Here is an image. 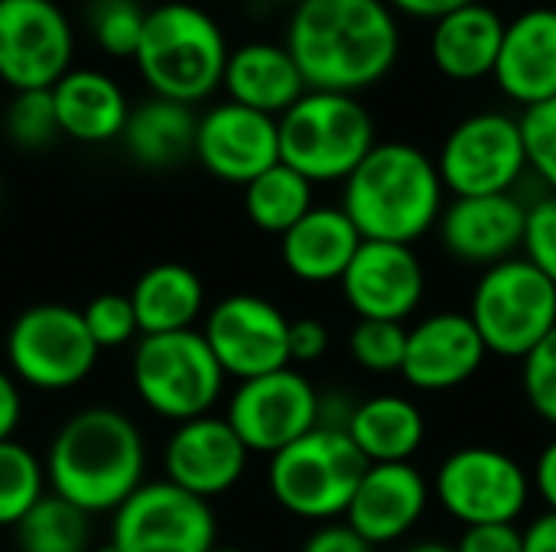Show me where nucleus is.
Listing matches in <instances>:
<instances>
[{
    "label": "nucleus",
    "instance_id": "1",
    "mask_svg": "<svg viewBox=\"0 0 556 552\" xmlns=\"http://www.w3.org/2000/svg\"><path fill=\"white\" fill-rule=\"evenodd\" d=\"M283 46L309 91L358 94L397 65L401 20L388 0H300Z\"/></svg>",
    "mask_w": 556,
    "mask_h": 552
},
{
    "label": "nucleus",
    "instance_id": "2",
    "mask_svg": "<svg viewBox=\"0 0 556 552\" xmlns=\"http://www.w3.org/2000/svg\"><path fill=\"white\" fill-rule=\"evenodd\" d=\"M147 439L114 407H85L52 436L46 452L49 495L85 514H114L147 478Z\"/></svg>",
    "mask_w": 556,
    "mask_h": 552
},
{
    "label": "nucleus",
    "instance_id": "3",
    "mask_svg": "<svg viewBox=\"0 0 556 552\" xmlns=\"http://www.w3.org/2000/svg\"><path fill=\"white\" fill-rule=\"evenodd\" d=\"M443 208L446 185L437 159L414 143H375V150L342 182V211L365 241L414 247L440 224Z\"/></svg>",
    "mask_w": 556,
    "mask_h": 552
},
{
    "label": "nucleus",
    "instance_id": "4",
    "mask_svg": "<svg viewBox=\"0 0 556 552\" xmlns=\"http://www.w3.org/2000/svg\"><path fill=\"white\" fill-rule=\"evenodd\" d=\"M228 55L225 29L205 7L169 0L147 10L134 62L156 98L195 107L222 88Z\"/></svg>",
    "mask_w": 556,
    "mask_h": 552
},
{
    "label": "nucleus",
    "instance_id": "5",
    "mask_svg": "<svg viewBox=\"0 0 556 552\" xmlns=\"http://www.w3.org/2000/svg\"><path fill=\"white\" fill-rule=\"evenodd\" d=\"M277 127L280 163L313 185L345 182L378 143L368 107L355 94L339 91H306L277 117Z\"/></svg>",
    "mask_w": 556,
    "mask_h": 552
},
{
    "label": "nucleus",
    "instance_id": "6",
    "mask_svg": "<svg viewBox=\"0 0 556 552\" xmlns=\"http://www.w3.org/2000/svg\"><path fill=\"white\" fill-rule=\"evenodd\" d=\"M368 462L355 449L345 429L316 426L293 446L270 455L267 488L270 498L300 521L332 524L349 514L355 488Z\"/></svg>",
    "mask_w": 556,
    "mask_h": 552
},
{
    "label": "nucleus",
    "instance_id": "7",
    "mask_svg": "<svg viewBox=\"0 0 556 552\" xmlns=\"http://www.w3.org/2000/svg\"><path fill=\"white\" fill-rule=\"evenodd\" d=\"M225 371L202 329L143 335L130 355L137 400L160 420L179 426L208 416L225 394Z\"/></svg>",
    "mask_w": 556,
    "mask_h": 552
},
{
    "label": "nucleus",
    "instance_id": "8",
    "mask_svg": "<svg viewBox=\"0 0 556 552\" xmlns=\"http://www.w3.org/2000/svg\"><path fill=\"white\" fill-rule=\"evenodd\" d=\"M469 319L489 355L525 361L556 329V283L528 257L495 264L472 290Z\"/></svg>",
    "mask_w": 556,
    "mask_h": 552
},
{
    "label": "nucleus",
    "instance_id": "9",
    "mask_svg": "<svg viewBox=\"0 0 556 552\" xmlns=\"http://www.w3.org/2000/svg\"><path fill=\"white\" fill-rule=\"evenodd\" d=\"M7 371L33 390L62 394L85 384L98 364L81 309L62 303H39L23 309L7 332Z\"/></svg>",
    "mask_w": 556,
    "mask_h": 552
},
{
    "label": "nucleus",
    "instance_id": "10",
    "mask_svg": "<svg viewBox=\"0 0 556 552\" xmlns=\"http://www.w3.org/2000/svg\"><path fill=\"white\" fill-rule=\"evenodd\" d=\"M531 472L495 446H463L450 452L433 475L437 504L469 527L518 524L531 504Z\"/></svg>",
    "mask_w": 556,
    "mask_h": 552
},
{
    "label": "nucleus",
    "instance_id": "11",
    "mask_svg": "<svg viewBox=\"0 0 556 552\" xmlns=\"http://www.w3.org/2000/svg\"><path fill=\"white\" fill-rule=\"evenodd\" d=\"M437 169L453 198L515 192L531 169L521 117L505 111H479L463 117L446 133Z\"/></svg>",
    "mask_w": 556,
    "mask_h": 552
},
{
    "label": "nucleus",
    "instance_id": "12",
    "mask_svg": "<svg viewBox=\"0 0 556 552\" xmlns=\"http://www.w3.org/2000/svg\"><path fill=\"white\" fill-rule=\"evenodd\" d=\"M218 521L208 501L173 482H143L114 514L98 552H212Z\"/></svg>",
    "mask_w": 556,
    "mask_h": 552
},
{
    "label": "nucleus",
    "instance_id": "13",
    "mask_svg": "<svg viewBox=\"0 0 556 552\" xmlns=\"http://www.w3.org/2000/svg\"><path fill=\"white\" fill-rule=\"evenodd\" d=\"M323 394L293 364L264 377L241 381L231 397L225 420L251 455H277L319 426Z\"/></svg>",
    "mask_w": 556,
    "mask_h": 552
},
{
    "label": "nucleus",
    "instance_id": "14",
    "mask_svg": "<svg viewBox=\"0 0 556 552\" xmlns=\"http://www.w3.org/2000/svg\"><path fill=\"white\" fill-rule=\"evenodd\" d=\"M202 335L225 377L251 381L290 368V319L254 293H231L205 312Z\"/></svg>",
    "mask_w": 556,
    "mask_h": 552
},
{
    "label": "nucleus",
    "instance_id": "15",
    "mask_svg": "<svg viewBox=\"0 0 556 552\" xmlns=\"http://www.w3.org/2000/svg\"><path fill=\"white\" fill-rule=\"evenodd\" d=\"M75 59L72 23L55 0H0V81L52 88Z\"/></svg>",
    "mask_w": 556,
    "mask_h": 552
},
{
    "label": "nucleus",
    "instance_id": "16",
    "mask_svg": "<svg viewBox=\"0 0 556 552\" xmlns=\"http://www.w3.org/2000/svg\"><path fill=\"white\" fill-rule=\"evenodd\" d=\"M339 286L358 319L407 322L427 296V270L407 244L362 241Z\"/></svg>",
    "mask_w": 556,
    "mask_h": 552
},
{
    "label": "nucleus",
    "instance_id": "17",
    "mask_svg": "<svg viewBox=\"0 0 556 552\" xmlns=\"http://www.w3.org/2000/svg\"><path fill=\"white\" fill-rule=\"evenodd\" d=\"M195 159L222 182L248 185L261 172L280 163L277 117L251 111L235 101H222L199 117Z\"/></svg>",
    "mask_w": 556,
    "mask_h": 552
},
{
    "label": "nucleus",
    "instance_id": "18",
    "mask_svg": "<svg viewBox=\"0 0 556 552\" xmlns=\"http://www.w3.org/2000/svg\"><path fill=\"white\" fill-rule=\"evenodd\" d=\"M248 462L251 452L231 423L215 413L179 423L163 446V478L208 504L244 478Z\"/></svg>",
    "mask_w": 556,
    "mask_h": 552
},
{
    "label": "nucleus",
    "instance_id": "19",
    "mask_svg": "<svg viewBox=\"0 0 556 552\" xmlns=\"http://www.w3.org/2000/svg\"><path fill=\"white\" fill-rule=\"evenodd\" d=\"M437 231L443 251L453 260L489 270L525 251L528 205L515 192L453 198L446 202Z\"/></svg>",
    "mask_w": 556,
    "mask_h": 552
},
{
    "label": "nucleus",
    "instance_id": "20",
    "mask_svg": "<svg viewBox=\"0 0 556 552\" xmlns=\"http://www.w3.org/2000/svg\"><path fill=\"white\" fill-rule=\"evenodd\" d=\"M489 351L469 312H433L407 329L401 377L424 394H446L472 381Z\"/></svg>",
    "mask_w": 556,
    "mask_h": 552
},
{
    "label": "nucleus",
    "instance_id": "21",
    "mask_svg": "<svg viewBox=\"0 0 556 552\" xmlns=\"http://www.w3.org/2000/svg\"><path fill=\"white\" fill-rule=\"evenodd\" d=\"M430 498L433 485L420 468H414V462L368 465L349 504L345 524L371 547H391L424 521Z\"/></svg>",
    "mask_w": 556,
    "mask_h": 552
},
{
    "label": "nucleus",
    "instance_id": "22",
    "mask_svg": "<svg viewBox=\"0 0 556 552\" xmlns=\"http://www.w3.org/2000/svg\"><path fill=\"white\" fill-rule=\"evenodd\" d=\"M492 78L525 111L556 98V7H528L505 23Z\"/></svg>",
    "mask_w": 556,
    "mask_h": 552
},
{
    "label": "nucleus",
    "instance_id": "23",
    "mask_svg": "<svg viewBox=\"0 0 556 552\" xmlns=\"http://www.w3.org/2000/svg\"><path fill=\"white\" fill-rule=\"evenodd\" d=\"M362 241L342 205H313V211L280 238V260L300 283H339Z\"/></svg>",
    "mask_w": 556,
    "mask_h": 552
},
{
    "label": "nucleus",
    "instance_id": "24",
    "mask_svg": "<svg viewBox=\"0 0 556 552\" xmlns=\"http://www.w3.org/2000/svg\"><path fill=\"white\" fill-rule=\"evenodd\" d=\"M222 88L228 91V101L270 117L287 114L309 91L290 49L283 42L264 39L231 49Z\"/></svg>",
    "mask_w": 556,
    "mask_h": 552
},
{
    "label": "nucleus",
    "instance_id": "25",
    "mask_svg": "<svg viewBox=\"0 0 556 552\" xmlns=\"http://www.w3.org/2000/svg\"><path fill=\"white\" fill-rule=\"evenodd\" d=\"M505 39V16L476 0L433 23L430 59L450 81H482L495 75V62Z\"/></svg>",
    "mask_w": 556,
    "mask_h": 552
},
{
    "label": "nucleus",
    "instance_id": "26",
    "mask_svg": "<svg viewBox=\"0 0 556 552\" xmlns=\"http://www.w3.org/2000/svg\"><path fill=\"white\" fill-rule=\"evenodd\" d=\"M55 117L62 137L75 143H111L121 140L130 117V101L124 88L98 68L72 65L52 85Z\"/></svg>",
    "mask_w": 556,
    "mask_h": 552
},
{
    "label": "nucleus",
    "instance_id": "27",
    "mask_svg": "<svg viewBox=\"0 0 556 552\" xmlns=\"http://www.w3.org/2000/svg\"><path fill=\"white\" fill-rule=\"evenodd\" d=\"M345 433L368 465H401L424 449L427 420L410 397L375 394L355 403Z\"/></svg>",
    "mask_w": 556,
    "mask_h": 552
},
{
    "label": "nucleus",
    "instance_id": "28",
    "mask_svg": "<svg viewBox=\"0 0 556 552\" xmlns=\"http://www.w3.org/2000/svg\"><path fill=\"white\" fill-rule=\"evenodd\" d=\"M130 303L143 335L189 332L205 319V283L186 264H153L130 286Z\"/></svg>",
    "mask_w": 556,
    "mask_h": 552
},
{
    "label": "nucleus",
    "instance_id": "29",
    "mask_svg": "<svg viewBox=\"0 0 556 552\" xmlns=\"http://www.w3.org/2000/svg\"><path fill=\"white\" fill-rule=\"evenodd\" d=\"M199 114L189 104L169 98H147L130 107L121 143L143 169H173L195 156Z\"/></svg>",
    "mask_w": 556,
    "mask_h": 552
},
{
    "label": "nucleus",
    "instance_id": "30",
    "mask_svg": "<svg viewBox=\"0 0 556 552\" xmlns=\"http://www.w3.org/2000/svg\"><path fill=\"white\" fill-rule=\"evenodd\" d=\"M313 211V182L287 163L270 166L244 185V215L264 234L283 238L300 218Z\"/></svg>",
    "mask_w": 556,
    "mask_h": 552
},
{
    "label": "nucleus",
    "instance_id": "31",
    "mask_svg": "<svg viewBox=\"0 0 556 552\" xmlns=\"http://www.w3.org/2000/svg\"><path fill=\"white\" fill-rule=\"evenodd\" d=\"M20 552H91V514L46 495L16 527Z\"/></svg>",
    "mask_w": 556,
    "mask_h": 552
},
{
    "label": "nucleus",
    "instance_id": "32",
    "mask_svg": "<svg viewBox=\"0 0 556 552\" xmlns=\"http://www.w3.org/2000/svg\"><path fill=\"white\" fill-rule=\"evenodd\" d=\"M46 495V462L16 439L0 442V530H13Z\"/></svg>",
    "mask_w": 556,
    "mask_h": 552
},
{
    "label": "nucleus",
    "instance_id": "33",
    "mask_svg": "<svg viewBox=\"0 0 556 552\" xmlns=\"http://www.w3.org/2000/svg\"><path fill=\"white\" fill-rule=\"evenodd\" d=\"M3 133L16 150H26V153H39V150L52 146L62 137L52 88L13 91V98L3 111Z\"/></svg>",
    "mask_w": 556,
    "mask_h": 552
},
{
    "label": "nucleus",
    "instance_id": "34",
    "mask_svg": "<svg viewBox=\"0 0 556 552\" xmlns=\"http://www.w3.org/2000/svg\"><path fill=\"white\" fill-rule=\"evenodd\" d=\"M147 23L140 0H88L85 26L91 39L114 59H134Z\"/></svg>",
    "mask_w": 556,
    "mask_h": 552
},
{
    "label": "nucleus",
    "instance_id": "35",
    "mask_svg": "<svg viewBox=\"0 0 556 552\" xmlns=\"http://www.w3.org/2000/svg\"><path fill=\"white\" fill-rule=\"evenodd\" d=\"M349 351L355 364L368 374L388 377L401 374L407 355V325L404 322H371L358 319L349 338Z\"/></svg>",
    "mask_w": 556,
    "mask_h": 552
},
{
    "label": "nucleus",
    "instance_id": "36",
    "mask_svg": "<svg viewBox=\"0 0 556 552\" xmlns=\"http://www.w3.org/2000/svg\"><path fill=\"white\" fill-rule=\"evenodd\" d=\"M85 329L98 351H117L140 342V322L127 293H101L81 309Z\"/></svg>",
    "mask_w": 556,
    "mask_h": 552
},
{
    "label": "nucleus",
    "instance_id": "37",
    "mask_svg": "<svg viewBox=\"0 0 556 552\" xmlns=\"http://www.w3.org/2000/svg\"><path fill=\"white\" fill-rule=\"evenodd\" d=\"M521 390L538 420L556 429V329L521 361Z\"/></svg>",
    "mask_w": 556,
    "mask_h": 552
},
{
    "label": "nucleus",
    "instance_id": "38",
    "mask_svg": "<svg viewBox=\"0 0 556 552\" xmlns=\"http://www.w3.org/2000/svg\"><path fill=\"white\" fill-rule=\"evenodd\" d=\"M521 133L528 146L531 172L556 192V98L534 104L521 114Z\"/></svg>",
    "mask_w": 556,
    "mask_h": 552
},
{
    "label": "nucleus",
    "instance_id": "39",
    "mask_svg": "<svg viewBox=\"0 0 556 552\" xmlns=\"http://www.w3.org/2000/svg\"><path fill=\"white\" fill-rule=\"evenodd\" d=\"M525 257L556 283V192L528 205Z\"/></svg>",
    "mask_w": 556,
    "mask_h": 552
},
{
    "label": "nucleus",
    "instance_id": "40",
    "mask_svg": "<svg viewBox=\"0 0 556 552\" xmlns=\"http://www.w3.org/2000/svg\"><path fill=\"white\" fill-rule=\"evenodd\" d=\"M456 552H525V530L518 524H485L463 530Z\"/></svg>",
    "mask_w": 556,
    "mask_h": 552
},
{
    "label": "nucleus",
    "instance_id": "41",
    "mask_svg": "<svg viewBox=\"0 0 556 552\" xmlns=\"http://www.w3.org/2000/svg\"><path fill=\"white\" fill-rule=\"evenodd\" d=\"M329 351V329L326 322L306 316V319H290V364H313Z\"/></svg>",
    "mask_w": 556,
    "mask_h": 552
},
{
    "label": "nucleus",
    "instance_id": "42",
    "mask_svg": "<svg viewBox=\"0 0 556 552\" xmlns=\"http://www.w3.org/2000/svg\"><path fill=\"white\" fill-rule=\"evenodd\" d=\"M300 552H375V547L358 537L349 524H323L316 527Z\"/></svg>",
    "mask_w": 556,
    "mask_h": 552
},
{
    "label": "nucleus",
    "instance_id": "43",
    "mask_svg": "<svg viewBox=\"0 0 556 552\" xmlns=\"http://www.w3.org/2000/svg\"><path fill=\"white\" fill-rule=\"evenodd\" d=\"M23 423V394H20V381L0 368V442L13 439V433Z\"/></svg>",
    "mask_w": 556,
    "mask_h": 552
},
{
    "label": "nucleus",
    "instance_id": "44",
    "mask_svg": "<svg viewBox=\"0 0 556 552\" xmlns=\"http://www.w3.org/2000/svg\"><path fill=\"white\" fill-rule=\"evenodd\" d=\"M531 488L544 501V508L556 514V436L538 452V459H534Z\"/></svg>",
    "mask_w": 556,
    "mask_h": 552
},
{
    "label": "nucleus",
    "instance_id": "45",
    "mask_svg": "<svg viewBox=\"0 0 556 552\" xmlns=\"http://www.w3.org/2000/svg\"><path fill=\"white\" fill-rule=\"evenodd\" d=\"M476 0H388V7L397 13V16H410V20H430L437 23L440 16L459 10V7H469Z\"/></svg>",
    "mask_w": 556,
    "mask_h": 552
},
{
    "label": "nucleus",
    "instance_id": "46",
    "mask_svg": "<svg viewBox=\"0 0 556 552\" xmlns=\"http://www.w3.org/2000/svg\"><path fill=\"white\" fill-rule=\"evenodd\" d=\"M525 552H556V514L544 511L525 527Z\"/></svg>",
    "mask_w": 556,
    "mask_h": 552
},
{
    "label": "nucleus",
    "instance_id": "47",
    "mask_svg": "<svg viewBox=\"0 0 556 552\" xmlns=\"http://www.w3.org/2000/svg\"><path fill=\"white\" fill-rule=\"evenodd\" d=\"M407 552H456V547L443 540H424V543H414Z\"/></svg>",
    "mask_w": 556,
    "mask_h": 552
},
{
    "label": "nucleus",
    "instance_id": "48",
    "mask_svg": "<svg viewBox=\"0 0 556 552\" xmlns=\"http://www.w3.org/2000/svg\"><path fill=\"white\" fill-rule=\"evenodd\" d=\"M212 552H248V550H241V547H215Z\"/></svg>",
    "mask_w": 556,
    "mask_h": 552
},
{
    "label": "nucleus",
    "instance_id": "49",
    "mask_svg": "<svg viewBox=\"0 0 556 552\" xmlns=\"http://www.w3.org/2000/svg\"><path fill=\"white\" fill-rule=\"evenodd\" d=\"M202 3H231V0H202Z\"/></svg>",
    "mask_w": 556,
    "mask_h": 552
},
{
    "label": "nucleus",
    "instance_id": "50",
    "mask_svg": "<svg viewBox=\"0 0 556 552\" xmlns=\"http://www.w3.org/2000/svg\"><path fill=\"white\" fill-rule=\"evenodd\" d=\"M0 543H3V530H0Z\"/></svg>",
    "mask_w": 556,
    "mask_h": 552
},
{
    "label": "nucleus",
    "instance_id": "51",
    "mask_svg": "<svg viewBox=\"0 0 556 552\" xmlns=\"http://www.w3.org/2000/svg\"><path fill=\"white\" fill-rule=\"evenodd\" d=\"M290 3H300V0H290Z\"/></svg>",
    "mask_w": 556,
    "mask_h": 552
}]
</instances>
